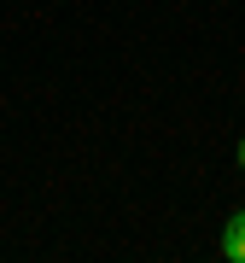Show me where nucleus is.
I'll return each instance as SVG.
<instances>
[{"instance_id": "1", "label": "nucleus", "mask_w": 245, "mask_h": 263, "mask_svg": "<svg viewBox=\"0 0 245 263\" xmlns=\"http://www.w3.org/2000/svg\"><path fill=\"white\" fill-rule=\"evenodd\" d=\"M216 252H222L228 263H245V211L222 222V246H216Z\"/></svg>"}, {"instance_id": "2", "label": "nucleus", "mask_w": 245, "mask_h": 263, "mask_svg": "<svg viewBox=\"0 0 245 263\" xmlns=\"http://www.w3.org/2000/svg\"><path fill=\"white\" fill-rule=\"evenodd\" d=\"M239 170H245V141H239Z\"/></svg>"}]
</instances>
